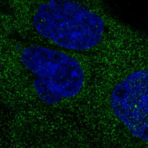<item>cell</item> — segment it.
Here are the masks:
<instances>
[{
	"mask_svg": "<svg viewBox=\"0 0 148 148\" xmlns=\"http://www.w3.org/2000/svg\"><path fill=\"white\" fill-rule=\"evenodd\" d=\"M21 60L35 76L34 89L46 103L54 104L62 99L73 97L83 87L84 77L80 64L63 53L30 47L22 52Z\"/></svg>",
	"mask_w": 148,
	"mask_h": 148,
	"instance_id": "7a4b0ae2",
	"label": "cell"
},
{
	"mask_svg": "<svg viewBox=\"0 0 148 148\" xmlns=\"http://www.w3.org/2000/svg\"><path fill=\"white\" fill-rule=\"evenodd\" d=\"M33 24L46 38L63 48L77 51L97 45L104 28L99 15L72 1H51L40 5Z\"/></svg>",
	"mask_w": 148,
	"mask_h": 148,
	"instance_id": "6da1fadb",
	"label": "cell"
},
{
	"mask_svg": "<svg viewBox=\"0 0 148 148\" xmlns=\"http://www.w3.org/2000/svg\"><path fill=\"white\" fill-rule=\"evenodd\" d=\"M111 106L133 136L148 143V71L132 73L118 84Z\"/></svg>",
	"mask_w": 148,
	"mask_h": 148,
	"instance_id": "3957f363",
	"label": "cell"
}]
</instances>
